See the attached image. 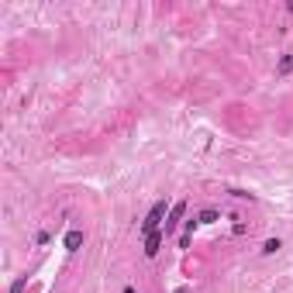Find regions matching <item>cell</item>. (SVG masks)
<instances>
[{
  "label": "cell",
  "mask_w": 293,
  "mask_h": 293,
  "mask_svg": "<svg viewBox=\"0 0 293 293\" xmlns=\"http://www.w3.org/2000/svg\"><path fill=\"white\" fill-rule=\"evenodd\" d=\"M169 204L166 200H159L152 211H149V217L141 221V238H149V235H156V231H166V217H169Z\"/></svg>",
  "instance_id": "cell-1"
},
{
  "label": "cell",
  "mask_w": 293,
  "mask_h": 293,
  "mask_svg": "<svg viewBox=\"0 0 293 293\" xmlns=\"http://www.w3.org/2000/svg\"><path fill=\"white\" fill-rule=\"evenodd\" d=\"M25 286H28V272H25V276H18V279H14V286H11V293H21V290H25Z\"/></svg>",
  "instance_id": "cell-6"
},
{
  "label": "cell",
  "mask_w": 293,
  "mask_h": 293,
  "mask_svg": "<svg viewBox=\"0 0 293 293\" xmlns=\"http://www.w3.org/2000/svg\"><path fill=\"white\" fill-rule=\"evenodd\" d=\"M279 248H283V241H279V238H269V241L262 245V255H272V252H279Z\"/></svg>",
  "instance_id": "cell-4"
},
{
  "label": "cell",
  "mask_w": 293,
  "mask_h": 293,
  "mask_svg": "<svg viewBox=\"0 0 293 293\" xmlns=\"http://www.w3.org/2000/svg\"><path fill=\"white\" fill-rule=\"evenodd\" d=\"M162 241H166V231L149 235V238H145V255H149V259H156V255H159V248H162Z\"/></svg>",
  "instance_id": "cell-2"
},
{
  "label": "cell",
  "mask_w": 293,
  "mask_h": 293,
  "mask_svg": "<svg viewBox=\"0 0 293 293\" xmlns=\"http://www.w3.org/2000/svg\"><path fill=\"white\" fill-rule=\"evenodd\" d=\"M211 221H217V211H204L200 214V224H211Z\"/></svg>",
  "instance_id": "cell-7"
},
{
  "label": "cell",
  "mask_w": 293,
  "mask_h": 293,
  "mask_svg": "<svg viewBox=\"0 0 293 293\" xmlns=\"http://www.w3.org/2000/svg\"><path fill=\"white\" fill-rule=\"evenodd\" d=\"M80 241H83V231H69V235H66V248H69V252H73Z\"/></svg>",
  "instance_id": "cell-3"
},
{
  "label": "cell",
  "mask_w": 293,
  "mask_h": 293,
  "mask_svg": "<svg viewBox=\"0 0 293 293\" xmlns=\"http://www.w3.org/2000/svg\"><path fill=\"white\" fill-rule=\"evenodd\" d=\"M290 69H293V55H283V59H279V76H286Z\"/></svg>",
  "instance_id": "cell-5"
},
{
  "label": "cell",
  "mask_w": 293,
  "mask_h": 293,
  "mask_svg": "<svg viewBox=\"0 0 293 293\" xmlns=\"http://www.w3.org/2000/svg\"><path fill=\"white\" fill-rule=\"evenodd\" d=\"M121 293H134V286H124V290H121Z\"/></svg>",
  "instance_id": "cell-8"
}]
</instances>
